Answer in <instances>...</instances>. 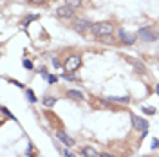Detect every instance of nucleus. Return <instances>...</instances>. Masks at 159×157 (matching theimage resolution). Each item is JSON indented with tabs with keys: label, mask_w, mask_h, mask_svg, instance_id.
Listing matches in <instances>:
<instances>
[{
	"label": "nucleus",
	"mask_w": 159,
	"mask_h": 157,
	"mask_svg": "<svg viewBox=\"0 0 159 157\" xmlns=\"http://www.w3.org/2000/svg\"><path fill=\"white\" fill-rule=\"evenodd\" d=\"M130 119H132V127H134V130L143 132V136H147L148 121H147V119H143V118H139V116H136V114H130Z\"/></svg>",
	"instance_id": "7ed1b4c3"
},
{
	"label": "nucleus",
	"mask_w": 159,
	"mask_h": 157,
	"mask_svg": "<svg viewBox=\"0 0 159 157\" xmlns=\"http://www.w3.org/2000/svg\"><path fill=\"white\" fill-rule=\"evenodd\" d=\"M22 65H24L25 69H33V61H31V60H24V61H22Z\"/></svg>",
	"instance_id": "dca6fc26"
},
{
	"label": "nucleus",
	"mask_w": 159,
	"mask_h": 157,
	"mask_svg": "<svg viewBox=\"0 0 159 157\" xmlns=\"http://www.w3.org/2000/svg\"><path fill=\"white\" fill-rule=\"evenodd\" d=\"M65 4L71 7H78V5H81V0H65Z\"/></svg>",
	"instance_id": "2eb2a0df"
},
{
	"label": "nucleus",
	"mask_w": 159,
	"mask_h": 157,
	"mask_svg": "<svg viewBox=\"0 0 159 157\" xmlns=\"http://www.w3.org/2000/svg\"><path fill=\"white\" fill-rule=\"evenodd\" d=\"M143 112H145V114H156V108H152V107H143Z\"/></svg>",
	"instance_id": "f3484780"
},
{
	"label": "nucleus",
	"mask_w": 159,
	"mask_h": 157,
	"mask_svg": "<svg viewBox=\"0 0 159 157\" xmlns=\"http://www.w3.org/2000/svg\"><path fill=\"white\" fill-rule=\"evenodd\" d=\"M52 65H54V67H56V69H58V67H60V61H58V58H52Z\"/></svg>",
	"instance_id": "aec40b11"
},
{
	"label": "nucleus",
	"mask_w": 159,
	"mask_h": 157,
	"mask_svg": "<svg viewBox=\"0 0 159 157\" xmlns=\"http://www.w3.org/2000/svg\"><path fill=\"white\" fill-rule=\"evenodd\" d=\"M118 36H119L121 43H127V45H134V43H136V40H138V36H136V34L127 33L125 29H118Z\"/></svg>",
	"instance_id": "423d86ee"
},
{
	"label": "nucleus",
	"mask_w": 159,
	"mask_h": 157,
	"mask_svg": "<svg viewBox=\"0 0 159 157\" xmlns=\"http://www.w3.org/2000/svg\"><path fill=\"white\" fill-rule=\"evenodd\" d=\"M38 18H40V14H31V16H29V18H27L25 22H24V27H27V25H29L31 22H34V20H38Z\"/></svg>",
	"instance_id": "ddd939ff"
},
{
	"label": "nucleus",
	"mask_w": 159,
	"mask_h": 157,
	"mask_svg": "<svg viewBox=\"0 0 159 157\" xmlns=\"http://www.w3.org/2000/svg\"><path fill=\"white\" fill-rule=\"evenodd\" d=\"M92 22L91 20H87V18H78V20H74V24H72V29H76L78 33H85V31H89V29H92Z\"/></svg>",
	"instance_id": "39448f33"
},
{
	"label": "nucleus",
	"mask_w": 159,
	"mask_h": 157,
	"mask_svg": "<svg viewBox=\"0 0 159 157\" xmlns=\"http://www.w3.org/2000/svg\"><path fill=\"white\" fill-rule=\"evenodd\" d=\"M91 31L96 38H107L114 33V25L110 22H100V24H94Z\"/></svg>",
	"instance_id": "f257e3e1"
},
{
	"label": "nucleus",
	"mask_w": 159,
	"mask_h": 157,
	"mask_svg": "<svg viewBox=\"0 0 159 157\" xmlns=\"http://www.w3.org/2000/svg\"><path fill=\"white\" fill-rule=\"evenodd\" d=\"M138 36H139L143 42L152 43V42H156V40L159 38V33H156L152 27H141V29L138 31Z\"/></svg>",
	"instance_id": "f03ea898"
},
{
	"label": "nucleus",
	"mask_w": 159,
	"mask_h": 157,
	"mask_svg": "<svg viewBox=\"0 0 159 157\" xmlns=\"http://www.w3.org/2000/svg\"><path fill=\"white\" fill-rule=\"evenodd\" d=\"M156 92H157V94H159V85H157V87H156Z\"/></svg>",
	"instance_id": "393cba45"
},
{
	"label": "nucleus",
	"mask_w": 159,
	"mask_h": 157,
	"mask_svg": "<svg viewBox=\"0 0 159 157\" xmlns=\"http://www.w3.org/2000/svg\"><path fill=\"white\" fill-rule=\"evenodd\" d=\"M72 14H74V7H71L67 4L56 9V16H60V18H72Z\"/></svg>",
	"instance_id": "0eeeda50"
},
{
	"label": "nucleus",
	"mask_w": 159,
	"mask_h": 157,
	"mask_svg": "<svg viewBox=\"0 0 159 157\" xmlns=\"http://www.w3.org/2000/svg\"><path fill=\"white\" fill-rule=\"evenodd\" d=\"M65 71L67 72H74V71H78L80 67H81V58L80 56H76V54H72V56H69L67 60H65Z\"/></svg>",
	"instance_id": "20e7f679"
},
{
	"label": "nucleus",
	"mask_w": 159,
	"mask_h": 157,
	"mask_svg": "<svg viewBox=\"0 0 159 157\" xmlns=\"http://www.w3.org/2000/svg\"><path fill=\"white\" fill-rule=\"evenodd\" d=\"M33 4H43V2H47V0H31Z\"/></svg>",
	"instance_id": "5701e85b"
},
{
	"label": "nucleus",
	"mask_w": 159,
	"mask_h": 157,
	"mask_svg": "<svg viewBox=\"0 0 159 157\" xmlns=\"http://www.w3.org/2000/svg\"><path fill=\"white\" fill-rule=\"evenodd\" d=\"M54 103H56V98H52V96H45L43 98V105L45 107H52Z\"/></svg>",
	"instance_id": "f8f14e48"
},
{
	"label": "nucleus",
	"mask_w": 159,
	"mask_h": 157,
	"mask_svg": "<svg viewBox=\"0 0 159 157\" xmlns=\"http://www.w3.org/2000/svg\"><path fill=\"white\" fill-rule=\"evenodd\" d=\"M62 154H63V157H74V154H71L69 150H62Z\"/></svg>",
	"instance_id": "a211bd4d"
},
{
	"label": "nucleus",
	"mask_w": 159,
	"mask_h": 157,
	"mask_svg": "<svg viewBox=\"0 0 159 157\" xmlns=\"http://www.w3.org/2000/svg\"><path fill=\"white\" fill-rule=\"evenodd\" d=\"M56 80H58L56 76H49V78H47V81H49V83H56Z\"/></svg>",
	"instance_id": "6ab92c4d"
},
{
	"label": "nucleus",
	"mask_w": 159,
	"mask_h": 157,
	"mask_svg": "<svg viewBox=\"0 0 159 157\" xmlns=\"http://www.w3.org/2000/svg\"><path fill=\"white\" fill-rule=\"evenodd\" d=\"M65 96H67L69 99H74V101H83V98H85V96H83L81 92H78V90H67Z\"/></svg>",
	"instance_id": "1a4fd4ad"
},
{
	"label": "nucleus",
	"mask_w": 159,
	"mask_h": 157,
	"mask_svg": "<svg viewBox=\"0 0 159 157\" xmlns=\"http://www.w3.org/2000/svg\"><path fill=\"white\" fill-rule=\"evenodd\" d=\"M107 101H116V103H129V101H130V98H129V96H121V98H118V96H116V98H114V96H110Z\"/></svg>",
	"instance_id": "9b49d317"
},
{
	"label": "nucleus",
	"mask_w": 159,
	"mask_h": 157,
	"mask_svg": "<svg viewBox=\"0 0 159 157\" xmlns=\"http://www.w3.org/2000/svg\"><path fill=\"white\" fill-rule=\"evenodd\" d=\"M27 98H29V103H36V96L31 89H27Z\"/></svg>",
	"instance_id": "4468645a"
},
{
	"label": "nucleus",
	"mask_w": 159,
	"mask_h": 157,
	"mask_svg": "<svg viewBox=\"0 0 159 157\" xmlns=\"http://www.w3.org/2000/svg\"><path fill=\"white\" fill-rule=\"evenodd\" d=\"M159 146V139H154V141H152V148H157Z\"/></svg>",
	"instance_id": "412c9836"
},
{
	"label": "nucleus",
	"mask_w": 159,
	"mask_h": 157,
	"mask_svg": "<svg viewBox=\"0 0 159 157\" xmlns=\"http://www.w3.org/2000/svg\"><path fill=\"white\" fill-rule=\"evenodd\" d=\"M101 157H112L110 154H101Z\"/></svg>",
	"instance_id": "b1692460"
},
{
	"label": "nucleus",
	"mask_w": 159,
	"mask_h": 157,
	"mask_svg": "<svg viewBox=\"0 0 159 157\" xmlns=\"http://www.w3.org/2000/svg\"><path fill=\"white\" fill-rule=\"evenodd\" d=\"M81 154L85 157H101V154H100L96 148H92V146H85V148L81 150Z\"/></svg>",
	"instance_id": "9d476101"
},
{
	"label": "nucleus",
	"mask_w": 159,
	"mask_h": 157,
	"mask_svg": "<svg viewBox=\"0 0 159 157\" xmlns=\"http://www.w3.org/2000/svg\"><path fill=\"white\" fill-rule=\"evenodd\" d=\"M63 78H65V80H74V76H72V74H63Z\"/></svg>",
	"instance_id": "4be33fe9"
},
{
	"label": "nucleus",
	"mask_w": 159,
	"mask_h": 157,
	"mask_svg": "<svg viewBox=\"0 0 159 157\" xmlns=\"http://www.w3.org/2000/svg\"><path fill=\"white\" fill-rule=\"evenodd\" d=\"M56 137H58L65 146H72V145H74V139H72L71 136H67L65 130H56Z\"/></svg>",
	"instance_id": "6e6552de"
}]
</instances>
